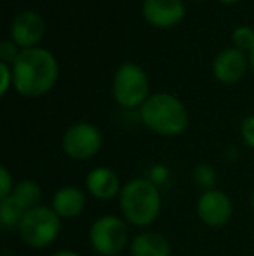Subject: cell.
<instances>
[{"label":"cell","mask_w":254,"mask_h":256,"mask_svg":"<svg viewBox=\"0 0 254 256\" xmlns=\"http://www.w3.org/2000/svg\"><path fill=\"white\" fill-rule=\"evenodd\" d=\"M14 88L19 94L28 98L49 92L54 88L59 75V64L56 56L45 48L21 49L12 64Z\"/></svg>","instance_id":"1"},{"label":"cell","mask_w":254,"mask_h":256,"mask_svg":"<svg viewBox=\"0 0 254 256\" xmlns=\"http://www.w3.org/2000/svg\"><path fill=\"white\" fill-rule=\"evenodd\" d=\"M119 208L127 223L134 226H148L159 218L162 197L153 182L134 178L120 190Z\"/></svg>","instance_id":"2"},{"label":"cell","mask_w":254,"mask_h":256,"mask_svg":"<svg viewBox=\"0 0 254 256\" xmlns=\"http://www.w3.org/2000/svg\"><path fill=\"white\" fill-rule=\"evenodd\" d=\"M143 124L160 136H178L188 126V110L178 96L155 92L139 108Z\"/></svg>","instance_id":"3"},{"label":"cell","mask_w":254,"mask_h":256,"mask_svg":"<svg viewBox=\"0 0 254 256\" xmlns=\"http://www.w3.org/2000/svg\"><path fill=\"white\" fill-rule=\"evenodd\" d=\"M112 92L115 102L124 108H141L150 98L148 75L134 61H126L115 70L112 80Z\"/></svg>","instance_id":"4"},{"label":"cell","mask_w":254,"mask_h":256,"mask_svg":"<svg viewBox=\"0 0 254 256\" xmlns=\"http://www.w3.org/2000/svg\"><path fill=\"white\" fill-rule=\"evenodd\" d=\"M17 230L24 244L35 250H42V248L51 246L58 239L59 230H61V218L56 214L52 208L37 206L26 211Z\"/></svg>","instance_id":"5"},{"label":"cell","mask_w":254,"mask_h":256,"mask_svg":"<svg viewBox=\"0 0 254 256\" xmlns=\"http://www.w3.org/2000/svg\"><path fill=\"white\" fill-rule=\"evenodd\" d=\"M92 250L101 256L120 254L129 244L127 222L120 216L105 214L98 218L89 230Z\"/></svg>","instance_id":"6"},{"label":"cell","mask_w":254,"mask_h":256,"mask_svg":"<svg viewBox=\"0 0 254 256\" xmlns=\"http://www.w3.org/2000/svg\"><path fill=\"white\" fill-rule=\"evenodd\" d=\"M63 150L73 160H89L101 150L103 134L91 122H77L63 134Z\"/></svg>","instance_id":"7"},{"label":"cell","mask_w":254,"mask_h":256,"mask_svg":"<svg viewBox=\"0 0 254 256\" xmlns=\"http://www.w3.org/2000/svg\"><path fill=\"white\" fill-rule=\"evenodd\" d=\"M10 40L21 49L37 48L45 34V21L37 10H19L10 21Z\"/></svg>","instance_id":"8"},{"label":"cell","mask_w":254,"mask_h":256,"mask_svg":"<svg viewBox=\"0 0 254 256\" xmlns=\"http://www.w3.org/2000/svg\"><path fill=\"white\" fill-rule=\"evenodd\" d=\"M234 212L232 199L218 188L202 192L197 200V214L207 226H223Z\"/></svg>","instance_id":"9"},{"label":"cell","mask_w":254,"mask_h":256,"mask_svg":"<svg viewBox=\"0 0 254 256\" xmlns=\"http://www.w3.org/2000/svg\"><path fill=\"white\" fill-rule=\"evenodd\" d=\"M141 12L153 26L171 28L183 20L187 7L183 0H143Z\"/></svg>","instance_id":"10"},{"label":"cell","mask_w":254,"mask_h":256,"mask_svg":"<svg viewBox=\"0 0 254 256\" xmlns=\"http://www.w3.org/2000/svg\"><path fill=\"white\" fill-rule=\"evenodd\" d=\"M248 64L249 60L244 51L237 48H227L221 49L214 56L213 74L216 80L223 82V84H234V82H239L244 77Z\"/></svg>","instance_id":"11"},{"label":"cell","mask_w":254,"mask_h":256,"mask_svg":"<svg viewBox=\"0 0 254 256\" xmlns=\"http://www.w3.org/2000/svg\"><path fill=\"white\" fill-rule=\"evenodd\" d=\"M85 188L96 199L110 200L120 196L122 185L113 169L106 168V166H98L92 171H89L87 178H85Z\"/></svg>","instance_id":"12"},{"label":"cell","mask_w":254,"mask_h":256,"mask_svg":"<svg viewBox=\"0 0 254 256\" xmlns=\"http://www.w3.org/2000/svg\"><path fill=\"white\" fill-rule=\"evenodd\" d=\"M51 208L54 209L59 218H66V220L77 218L85 209L84 190H80L78 186H73V185L61 186V188L56 190V194L52 196Z\"/></svg>","instance_id":"13"},{"label":"cell","mask_w":254,"mask_h":256,"mask_svg":"<svg viewBox=\"0 0 254 256\" xmlns=\"http://www.w3.org/2000/svg\"><path fill=\"white\" fill-rule=\"evenodd\" d=\"M131 256H171V244L162 234L145 230L131 240Z\"/></svg>","instance_id":"14"},{"label":"cell","mask_w":254,"mask_h":256,"mask_svg":"<svg viewBox=\"0 0 254 256\" xmlns=\"http://www.w3.org/2000/svg\"><path fill=\"white\" fill-rule=\"evenodd\" d=\"M10 197H12L23 209L30 211V209L40 206L38 202H40V199H42V188L33 180H23V182L16 183Z\"/></svg>","instance_id":"15"},{"label":"cell","mask_w":254,"mask_h":256,"mask_svg":"<svg viewBox=\"0 0 254 256\" xmlns=\"http://www.w3.org/2000/svg\"><path fill=\"white\" fill-rule=\"evenodd\" d=\"M26 209H23L12 197L0 199V222L5 228H19Z\"/></svg>","instance_id":"16"},{"label":"cell","mask_w":254,"mask_h":256,"mask_svg":"<svg viewBox=\"0 0 254 256\" xmlns=\"http://www.w3.org/2000/svg\"><path fill=\"white\" fill-rule=\"evenodd\" d=\"M232 42L234 48L251 54L254 51V30L249 24H241L232 32Z\"/></svg>","instance_id":"17"},{"label":"cell","mask_w":254,"mask_h":256,"mask_svg":"<svg viewBox=\"0 0 254 256\" xmlns=\"http://www.w3.org/2000/svg\"><path fill=\"white\" fill-rule=\"evenodd\" d=\"M193 182L197 183V186L204 188V192L213 190L214 185H216V182H218L216 171H214V168L209 164L195 166V169H193Z\"/></svg>","instance_id":"18"},{"label":"cell","mask_w":254,"mask_h":256,"mask_svg":"<svg viewBox=\"0 0 254 256\" xmlns=\"http://www.w3.org/2000/svg\"><path fill=\"white\" fill-rule=\"evenodd\" d=\"M19 46L14 44L10 38H5V40L0 42V60L2 63H7V64H14V61L17 60L19 56L21 49H17Z\"/></svg>","instance_id":"19"},{"label":"cell","mask_w":254,"mask_h":256,"mask_svg":"<svg viewBox=\"0 0 254 256\" xmlns=\"http://www.w3.org/2000/svg\"><path fill=\"white\" fill-rule=\"evenodd\" d=\"M14 186L16 185H14V180H12V176H10V171L5 168V166H2V168H0V199L10 197Z\"/></svg>","instance_id":"20"},{"label":"cell","mask_w":254,"mask_h":256,"mask_svg":"<svg viewBox=\"0 0 254 256\" xmlns=\"http://www.w3.org/2000/svg\"><path fill=\"white\" fill-rule=\"evenodd\" d=\"M242 140L248 146L254 148V115H248L241 124Z\"/></svg>","instance_id":"21"},{"label":"cell","mask_w":254,"mask_h":256,"mask_svg":"<svg viewBox=\"0 0 254 256\" xmlns=\"http://www.w3.org/2000/svg\"><path fill=\"white\" fill-rule=\"evenodd\" d=\"M0 74H2V82H0V94H5L9 91L10 84L14 86V74L12 64H7L0 61Z\"/></svg>","instance_id":"22"},{"label":"cell","mask_w":254,"mask_h":256,"mask_svg":"<svg viewBox=\"0 0 254 256\" xmlns=\"http://www.w3.org/2000/svg\"><path fill=\"white\" fill-rule=\"evenodd\" d=\"M51 256H80V254L75 253V251H70V250H63V251H58V253H54Z\"/></svg>","instance_id":"23"},{"label":"cell","mask_w":254,"mask_h":256,"mask_svg":"<svg viewBox=\"0 0 254 256\" xmlns=\"http://www.w3.org/2000/svg\"><path fill=\"white\" fill-rule=\"evenodd\" d=\"M249 63H251V68H253V72H254V51L249 54Z\"/></svg>","instance_id":"24"},{"label":"cell","mask_w":254,"mask_h":256,"mask_svg":"<svg viewBox=\"0 0 254 256\" xmlns=\"http://www.w3.org/2000/svg\"><path fill=\"white\" fill-rule=\"evenodd\" d=\"M220 2H223V4H235V2H239V0H220Z\"/></svg>","instance_id":"25"},{"label":"cell","mask_w":254,"mask_h":256,"mask_svg":"<svg viewBox=\"0 0 254 256\" xmlns=\"http://www.w3.org/2000/svg\"><path fill=\"white\" fill-rule=\"evenodd\" d=\"M251 208H253V212H254V190H253V194H251Z\"/></svg>","instance_id":"26"}]
</instances>
